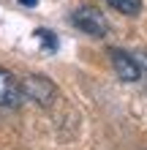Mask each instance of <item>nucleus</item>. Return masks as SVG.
Here are the masks:
<instances>
[{
	"label": "nucleus",
	"instance_id": "f257e3e1",
	"mask_svg": "<svg viewBox=\"0 0 147 150\" xmlns=\"http://www.w3.org/2000/svg\"><path fill=\"white\" fill-rule=\"evenodd\" d=\"M71 25L74 28H79L82 33H87V36H106L109 33V22H106V16H103L96 6H79L76 11L71 14Z\"/></svg>",
	"mask_w": 147,
	"mask_h": 150
},
{
	"label": "nucleus",
	"instance_id": "f03ea898",
	"mask_svg": "<svg viewBox=\"0 0 147 150\" xmlns=\"http://www.w3.org/2000/svg\"><path fill=\"white\" fill-rule=\"evenodd\" d=\"M22 93L30 101H36L38 107H52L57 98V87L52 85V79L41 76V74H30L22 79Z\"/></svg>",
	"mask_w": 147,
	"mask_h": 150
},
{
	"label": "nucleus",
	"instance_id": "7ed1b4c3",
	"mask_svg": "<svg viewBox=\"0 0 147 150\" xmlns=\"http://www.w3.org/2000/svg\"><path fill=\"white\" fill-rule=\"evenodd\" d=\"M109 60H112V68H115V74L123 79V82H136V79H142V68L136 63L134 55H128L123 49H109Z\"/></svg>",
	"mask_w": 147,
	"mask_h": 150
},
{
	"label": "nucleus",
	"instance_id": "20e7f679",
	"mask_svg": "<svg viewBox=\"0 0 147 150\" xmlns=\"http://www.w3.org/2000/svg\"><path fill=\"white\" fill-rule=\"evenodd\" d=\"M22 98H25L22 82L8 71V68H0V107L3 109H14V107L22 104Z\"/></svg>",
	"mask_w": 147,
	"mask_h": 150
},
{
	"label": "nucleus",
	"instance_id": "39448f33",
	"mask_svg": "<svg viewBox=\"0 0 147 150\" xmlns=\"http://www.w3.org/2000/svg\"><path fill=\"white\" fill-rule=\"evenodd\" d=\"M106 3L115 8V11L128 14V16H134V14L142 11V0H106Z\"/></svg>",
	"mask_w": 147,
	"mask_h": 150
},
{
	"label": "nucleus",
	"instance_id": "423d86ee",
	"mask_svg": "<svg viewBox=\"0 0 147 150\" xmlns=\"http://www.w3.org/2000/svg\"><path fill=\"white\" fill-rule=\"evenodd\" d=\"M33 36H36L41 44H44V49H49V52H55V49H57V38H55V33H52V30L38 28L36 33H33Z\"/></svg>",
	"mask_w": 147,
	"mask_h": 150
},
{
	"label": "nucleus",
	"instance_id": "0eeeda50",
	"mask_svg": "<svg viewBox=\"0 0 147 150\" xmlns=\"http://www.w3.org/2000/svg\"><path fill=\"white\" fill-rule=\"evenodd\" d=\"M134 57H136V63H139L142 74H147V52H139V55H134Z\"/></svg>",
	"mask_w": 147,
	"mask_h": 150
},
{
	"label": "nucleus",
	"instance_id": "6e6552de",
	"mask_svg": "<svg viewBox=\"0 0 147 150\" xmlns=\"http://www.w3.org/2000/svg\"><path fill=\"white\" fill-rule=\"evenodd\" d=\"M19 3H22V6H36L38 0H19Z\"/></svg>",
	"mask_w": 147,
	"mask_h": 150
}]
</instances>
